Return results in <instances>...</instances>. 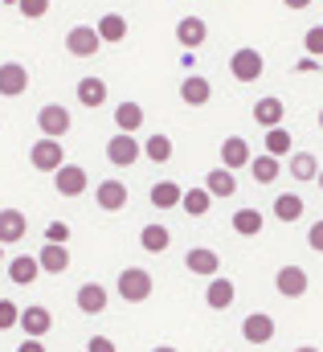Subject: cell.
Returning a JSON list of instances; mask_svg holds the SVG:
<instances>
[{"label": "cell", "mask_w": 323, "mask_h": 352, "mask_svg": "<svg viewBox=\"0 0 323 352\" xmlns=\"http://www.w3.org/2000/svg\"><path fill=\"white\" fill-rule=\"evenodd\" d=\"M21 328H25V336H45L49 328H54V316H49V307H41V303H33V307H21Z\"/></svg>", "instance_id": "cell-13"}, {"label": "cell", "mask_w": 323, "mask_h": 352, "mask_svg": "<svg viewBox=\"0 0 323 352\" xmlns=\"http://www.w3.org/2000/svg\"><path fill=\"white\" fill-rule=\"evenodd\" d=\"M37 127H41V135H49V140H62V135L74 127V119H70V111H66L62 102H45V107L37 111Z\"/></svg>", "instance_id": "cell-3"}, {"label": "cell", "mask_w": 323, "mask_h": 352, "mask_svg": "<svg viewBox=\"0 0 323 352\" xmlns=\"http://www.w3.org/2000/svg\"><path fill=\"white\" fill-rule=\"evenodd\" d=\"M29 164H33L37 173H58V168L66 164V152H62V144H58V140L41 135V140L29 148Z\"/></svg>", "instance_id": "cell-2"}, {"label": "cell", "mask_w": 323, "mask_h": 352, "mask_svg": "<svg viewBox=\"0 0 323 352\" xmlns=\"http://www.w3.org/2000/svg\"><path fill=\"white\" fill-rule=\"evenodd\" d=\"M74 303H78V311H86V316H102L107 311V287L102 283H82Z\"/></svg>", "instance_id": "cell-14"}, {"label": "cell", "mask_w": 323, "mask_h": 352, "mask_svg": "<svg viewBox=\"0 0 323 352\" xmlns=\"http://www.w3.org/2000/svg\"><path fill=\"white\" fill-rule=\"evenodd\" d=\"M152 352H176V349H172V344H160V349H152Z\"/></svg>", "instance_id": "cell-45"}, {"label": "cell", "mask_w": 323, "mask_h": 352, "mask_svg": "<svg viewBox=\"0 0 323 352\" xmlns=\"http://www.w3.org/2000/svg\"><path fill=\"white\" fill-rule=\"evenodd\" d=\"M78 102L90 107V111L102 107V102H107V82H102V78H82L78 82Z\"/></svg>", "instance_id": "cell-29"}, {"label": "cell", "mask_w": 323, "mask_h": 352, "mask_svg": "<svg viewBox=\"0 0 323 352\" xmlns=\"http://www.w3.org/2000/svg\"><path fill=\"white\" fill-rule=\"evenodd\" d=\"M254 160V152H249V144H245L242 135H230L225 144H221V168H230V173H238Z\"/></svg>", "instance_id": "cell-15"}, {"label": "cell", "mask_w": 323, "mask_h": 352, "mask_svg": "<svg viewBox=\"0 0 323 352\" xmlns=\"http://www.w3.org/2000/svg\"><path fill=\"white\" fill-rule=\"evenodd\" d=\"M37 263H41L45 274H62V270L70 266V250H66V242H45L41 254H37Z\"/></svg>", "instance_id": "cell-18"}, {"label": "cell", "mask_w": 323, "mask_h": 352, "mask_svg": "<svg viewBox=\"0 0 323 352\" xmlns=\"http://www.w3.org/2000/svg\"><path fill=\"white\" fill-rule=\"evenodd\" d=\"M86 349H90V352H119V349H115V340H107V336H90V340H86Z\"/></svg>", "instance_id": "cell-41"}, {"label": "cell", "mask_w": 323, "mask_h": 352, "mask_svg": "<svg viewBox=\"0 0 323 352\" xmlns=\"http://www.w3.org/2000/svg\"><path fill=\"white\" fill-rule=\"evenodd\" d=\"M320 131H323V111H320Z\"/></svg>", "instance_id": "cell-48"}, {"label": "cell", "mask_w": 323, "mask_h": 352, "mask_svg": "<svg viewBox=\"0 0 323 352\" xmlns=\"http://www.w3.org/2000/svg\"><path fill=\"white\" fill-rule=\"evenodd\" d=\"M70 238V226L66 221H49L45 226V242H66Z\"/></svg>", "instance_id": "cell-39"}, {"label": "cell", "mask_w": 323, "mask_h": 352, "mask_svg": "<svg viewBox=\"0 0 323 352\" xmlns=\"http://www.w3.org/2000/svg\"><path fill=\"white\" fill-rule=\"evenodd\" d=\"M262 226H266V221H262L258 209H238V213H234V234H242V238H258Z\"/></svg>", "instance_id": "cell-31"}, {"label": "cell", "mask_w": 323, "mask_h": 352, "mask_svg": "<svg viewBox=\"0 0 323 352\" xmlns=\"http://www.w3.org/2000/svg\"><path fill=\"white\" fill-rule=\"evenodd\" d=\"M249 168H254V180H258V184H274L282 164H278V156H254Z\"/></svg>", "instance_id": "cell-34"}, {"label": "cell", "mask_w": 323, "mask_h": 352, "mask_svg": "<svg viewBox=\"0 0 323 352\" xmlns=\"http://www.w3.org/2000/svg\"><path fill=\"white\" fill-rule=\"evenodd\" d=\"M295 352H320V349H311V344H303V349H295Z\"/></svg>", "instance_id": "cell-46"}, {"label": "cell", "mask_w": 323, "mask_h": 352, "mask_svg": "<svg viewBox=\"0 0 323 352\" xmlns=\"http://www.w3.org/2000/svg\"><path fill=\"white\" fill-rule=\"evenodd\" d=\"M262 70H266V62H262V54H258L254 45H242V50L230 58V74H234L238 82H258Z\"/></svg>", "instance_id": "cell-4"}, {"label": "cell", "mask_w": 323, "mask_h": 352, "mask_svg": "<svg viewBox=\"0 0 323 352\" xmlns=\"http://www.w3.org/2000/svg\"><path fill=\"white\" fill-rule=\"evenodd\" d=\"M16 352H45V344H41L37 336H25V340L16 344Z\"/></svg>", "instance_id": "cell-42"}, {"label": "cell", "mask_w": 323, "mask_h": 352, "mask_svg": "<svg viewBox=\"0 0 323 352\" xmlns=\"http://www.w3.org/2000/svg\"><path fill=\"white\" fill-rule=\"evenodd\" d=\"M54 184H58V192L62 197H82L86 192V184H90V176L82 164H62L58 173H54Z\"/></svg>", "instance_id": "cell-9"}, {"label": "cell", "mask_w": 323, "mask_h": 352, "mask_svg": "<svg viewBox=\"0 0 323 352\" xmlns=\"http://www.w3.org/2000/svg\"><path fill=\"white\" fill-rule=\"evenodd\" d=\"M66 50H70L74 58H94V54L102 50V37H98V29H90V25H74V29L66 33Z\"/></svg>", "instance_id": "cell-7"}, {"label": "cell", "mask_w": 323, "mask_h": 352, "mask_svg": "<svg viewBox=\"0 0 323 352\" xmlns=\"http://www.w3.org/2000/svg\"><path fill=\"white\" fill-rule=\"evenodd\" d=\"M94 201H98V209H107V213H123L127 209V201H131V192H127V184L123 180H102L98 188H94Z\"/></svg>", "instance_id": "cell-6"}, {"label": "cell", "mask_w": 323, "mask_h": 352, "mask_svg": "<svg viewBox=\"0 0 323 352\" xmlns=\"http://www.w3.org/2000/svg\"><path fill=\"white\" fill-rule=\"evenodd\" d=\"M184 266H188V274H217V270H221V258H217L213 250L197 246V250L184 254Z\"/></svg>", "instance_id": "cell-22"}, {"label": "cell", "mask_w": 323, "mask_h": 352, "mask_svg": "<svg viewBox=\"0 0 323 352\" xmlns=\"http://www.w3.org/2000/svg\"><path fill=\"white\" fill-rule=\"evenodd\" d=\"M184 201V188L176 184V180H160V184H152V205L156 209H176Z\"/></svg>", "instance_id": "cell-25"}, {"label": "cell", "mask_w": 323, "mask_h": 352, "mask_svg": "<svg viewBox=\"0 0 323 352\" xmlns=\"http://www.w3.org/2000/svg\"><path fill=\"white\" fill-rule=\"evenodd\" d=\"M144 156H148L152 164H168V160H172V140H168V135H152V140L144 144Z\"/></svg>", "instance_id": "cell-35"}, {"label": "cell", "mask_w": 323, "mask_h": 352, "mask_svg": "<svg viewBox=\"0 0 323 352\" xmlns=\"http://www.w3.org/2000/svg\"><path fill=\"white\" fill-rule=\"evenodd\" d=\"M274 217H278V221H299V217H303V197H299V192L274 197Z\"/></svg>", "instance_id": "cell-30"}, {"label": "cell", "mask_w": 323, "mask_h": 352, "mask_svg": "<svg viewBox=\"0 0 323 352\" xmlns=\"http://www.w3.org/2000/svg\"><path fill=\"white\" fill-rule=\"evenodd\" d=\"M21 324V307L12 303V299H0V332H8V328H16Z\"/></svg>", "instance_id": "cell-36"}, {"label": "cell", "mask_w": 323, "mask_h": 352, "mask_svg": "<svg viewBox=\"0 0 323 352\" xmlns=\"http://www.w3.org/2000/svg\"><path fill=\"white\" fill-rule=\"evenodd\" d=\"M168 242H172L168 226H144V230H140V246H144L148 254H164V250H168Z\"/></svg>", "instance_id": "cell-27"}, {"label": "cell", "mask_w": 323, "mask_h": 352, "mask_svg": "<svg viewBox=\"0 0 323 352\" xmlns=\"http://www.w3.org/2000/svg\"><path fill=\"white\" fill-rule=\"evenodd\" d=\"M205 188H209L213 197H221V201H225V197H234V192H238V176L230 173V168H213V173L205 176Z\"/></svg>", "instance_id": "cell-24"}, {"label": "cell", "mask_w": 323, "mask_h": 352, "mask_svg": "<svg viewBox=\"0 0 323 352\" xmlns=\"http://www.w3.org/2000/svg\"><path fill=\"white\" fill-rule=\"evenodd\" d=\"M8 274H12V283L29 287V283H37L41 263H37V258H29V254H21V258H12V263H8Z\"/></svg>", "instance_id": "cell-28"}, {"label": "cell", "mask_w": 323, "mask_h": 352, "mask_svg": "<svg viewBox=\"0 0 323 352\" xmlns=\"http://www.w3.org/2000/svg\"><path fill=\"white\" fill-rule=\"evenodd\" d=\"M274 287H278V295H287V299H303L307 287H311V278H307L303 266H282V270L274 274Z\"/></svg>", "instance_id": "cell-8"}, {"label": "cell", "mask_w": 323, "mask_h": 352, "mask_svg": "<svg viewBox=\"0 0 323 352\" xmlns=\"http://www.w3.org/2000/svg\"><path fill=\"white\" fill-rule=\"evenodd\" d=\"M282 4H287V8H295V12H299V8H307V4H311V0H282Z\"/></svg>", "instance_id": "cell-44"}, {"label": "cell", "mask_w": 323, "mask_h": 352, "mask_svg": "<svg viewBox=\"0 0 323 352\" xmlns=\"http://www.w3.org/2000/svg\"><path fill=\"white\" fill-rule=\"evenodd\" d=\"M303 50H307L311 58H323V25H315V29L303 33Z\"/></svg>", "instance_id": "cell-37"}, {"label": "cell", "mask_w": 323, "mask_h": 352, "mask_svg": "<svg viewBox=\"0 0 323 352\" xmlns=\"http://www.w3.org/2000/svg\"><path fill=\"white\" fill-rule=\"evenodd\" d=\"M16 8H21L29 21H37V16H45V12H49V0H16Z\"/></svg>", "instance_id": "cell-38"}, {"label": "cell", "mask_w": 323, "mask_h": 352, "mask_svg": "<svg viewBox=\"0 0 323 352\" xmlns=\"http://www.w3.org/2000/svg\"><path fill=\"white\" fill-rule=\"evenodd\" d=\"M307 246H311L315 254H323V221H315V226L307 230Z\"/></svg>", "instance_id": "cell-40"}, {"label": "cell", "mask_w": 323, "mask_h": 352, "mask_svg": "<svg viewBox=\"0 0 323 352\" xmlns=\"http://www.w3.org/2000/svg\"><path fill=\"white\" fill-rule=\"evenodd\" d=\"M115 127L127 131V135H135V131L144 127V107H140V102H119V107H115Z\"/></svg>", "instance_id": "cell-23"}, {"label": "cell", "mask_w": 323, "mask_h": 352, "mask_svg": "<svg viewBox=\"0 0 323 352\" xmlns=\"http://www.w3.org/2000/svg\"><path fill=\"white\" fill-rule=\"evenodd\" d=\"M180 98H184L188 107H205V102L213 98L209 78H201V74H188V78H180Z\"/></svg>", "instance_id": "cell-19"}, {"label": "cell", "mask_w": 323, "mask_h": 352, "mask_svg": "<svg viewBox=\"0 0 323 352\" xmlns=\"http://www.w3.org/2000/svg\"><path fill=\"white\" fill-rule=\"evenodd\" d=\"M94 29H98L102 45H115V41H123V37H127V16H123V12H102Z\"/></svg>", "instance_id": "cell-20"}, {"label": "cell", "mask_w": 323, "mask_h": 352, "mask_svg": "<svg viewBox=\"0 0 323 352\" xmlns=\"http://www.w3.org/2000/svg\"><path fill=\"white\" fill-rule=\"evenodd\" d=\"M29 90V70L21 62H4L0 66V94L4 98H21Z\"/></svg>", "instance_id": "cell-11"}, {"label": "cell", "mask_w": 323, "mask_h": 352, "mask_svg": "<svg viewBox=\"0 0 323 352\" xmlns=\"http://www.w3.org/2000/svg\"><path fill=\"white\" fill-rule=\"evenodd\" d=\"M242 336L249 340V344H270V340H274V320H270L266 311L245 316L242 320Z\"/></svg>", "instance_id": "cell-12"}, {"label": "cell", "mask_w": 323, "mask_h": 352, "mask_svg": "<svg viewBox=\"0 0 323 352\" xmlns=\"http://www.w3.org/2000/svg\"><path fill=\"white\" fill-rule=\"evenodd\" d=\"M291 144H295V140H291L287 127H270V131H266V156H278V160H282V156H291Z\"/></svg>", "instance_id": "cell-33"}, {"label": "cell", "mask_w": 323, "mask_h": 352, "mask_svg": "<svg viewBox=\"0 0 323 352\" xmlns=\"http://www.w3.org/2000/svg\"><path fill=\"white\" fill-rule=\"evenodd\" d=\"M234 295H238V287H234L225 274H213V283L205 287V303H209L213 311H225V307L234 303Z\"/></svg>", "instance_id": "cell-16"}, {"label": "cell", "mask_w": 323, "mask_h": 352, "mask_svg": "<svg viewBox=\"0 0 323 352\" xmlns=\"http://www.w3.org/2000/svg\"><path fill=\"white\" fill-rule=\"evenodd\" d=\"M282 115H287V107H282V98H274V94H266V98H258L254 102V119L270 131V127H282Z\"/></svg>", "instance_id": "cell-17"}, {"label": "cell", "mask_w": 323, "mask_h": 352, "mask_svg": "<svg viewBox=\"0 0 323 352\" xmlns=\"http://www.w3.org/2000/svg\"><path fill=\"white\" fill-rule=\"evenodd\" d=\"M315 180H320V188H323V168H320V176H315Z\"/></svg>", "instance_id": "cell-47"}, {"label": "cell", "mask_w": 323, "mask_h": 352, "mask_svg": "<svg viewBox=\"0 0 323 352\" xmlns=\"http://www.w3.org/2000/svg\"><path fill=\"white\" fill-rule=\"evenodd\" d=\"M25 230H29V221L21 209H0V242H21Z\"/></svg>", "instance_id": "cell-21"}, {"label": "cell", "mask_w": 323, "mask_h": 352, "mask_svg": "<svg viewBox=\"0 0 323 352\" xmlns=\"http://www.w3.org/2000/svg\"><path fill=\"white\" fill-rule=\"evenodd\" d=\"M0 258H4V242H0Z\"/></svg>", "instance_id": "cell-49"}, {"label": "cell", "mask_w": 323, "mask_h": 352, "mask_svg": "<svg viewBox=\"0 0 323 352\" xmlns=\"http://www.w3.org/2000/svg\"><path fill=\"white\" fill-rule=\"evenodd\" d=\"M140 156H144V144H140L135 135H127V131H119V135L107 144V160H111L115 168H131Z\"/></svg>", "instance_id": "cell-5"}, {"label": "cell", "mask_w": 323, "mask_h": 352, "mask_svg": "<svg viewBox=\"0 0 323 352\" xmlns=\"http://www.w3.org/2000/svg\"><path fill=\"white\" fill-rule=\"evenodd\" d=\"M205 37H209V25H205L201 16H192V12H188V16H180V21H176V41H180L188 54H192L197 45H205Z\"/></svg>", "instance_id": "cell-10"}, {"label": "cell", "mask_w": 323, "mask_h": 352, "mask_svg": "<svg viewBox=\"0 0 323 352\" xmlns=\"http://www.w3.org/2000/svg\"><path fill=\"white\" fill-rule=\"evenodd\" d=\"M299 70H303V74H311V70H320V58H303V62H299Z\"/></svg>", "instance_id": "cell-43"}, {"label": "cell", "mask_w": 323, "mask_h": 352, "mask_svg": "<svg viewBox=\"0 0 323 352\" xmlns=\"http://www.w3.org/2000/svg\"><path fill=\"white\" fill-rule=\"evenodd\" d=\"M115 291H119L123 303H144V299H152V274H148L144 266H127V270L119 274Z\"/></svg>", "instance_id": "cell-1"}, {"label": "cell", "mask_w": 323, "mask_h": 352, "mask_svg": "<svg viewBox=\"0 0 323 352\" xmlns=\"http://www.w3.org/2000/svg\"><path fill=\"white\" fill-rule=\"evenodd\" d=\"M180 205H184V213H188V217H205V213H209V205H213V192H209V188H188Z\"/></svg>", "instance_id": "cell-32"}, {"label": "cell", "mask_w": 323, "mask_h": 352, "mask_svg": "<svg viewBox=\"0 0 323 352\" xmlns=\"http://www.w3.org/2000/svg\"><path fill=\"white\" fill-rule=\"evenodd\" d=\"M287 173L295 176V180H315V176H320V160H315L311 152H291Z\"/></svg>", "instance_id": "cell-26"}]
</instances>
